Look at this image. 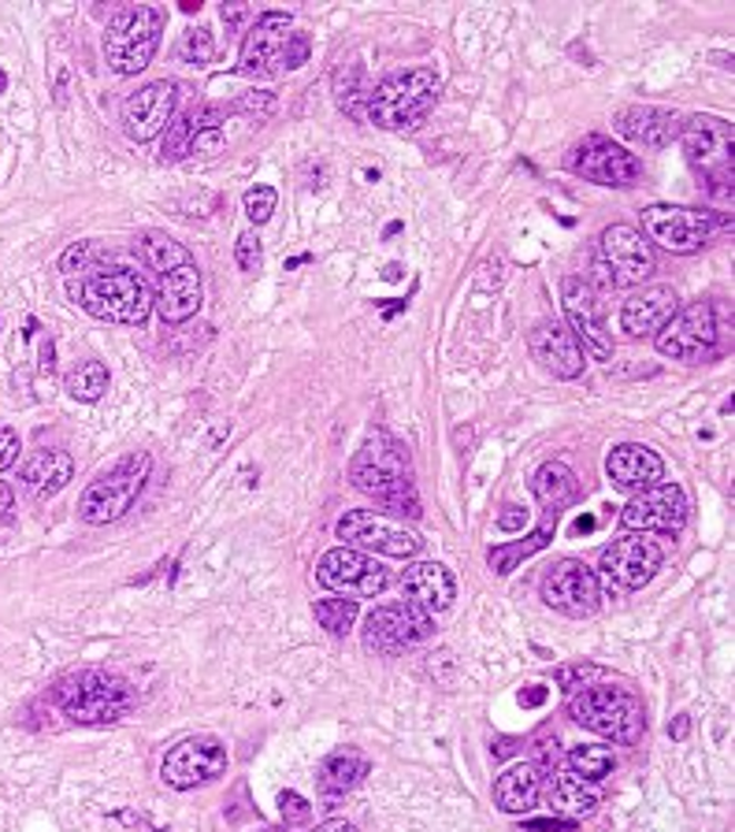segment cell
I'll return each mask as SVG.
<instances>
[{
  "mask_svg": "<svg viewBox=\"0 0 735 832\" xmlns=\"http://www.w3.org/2000/svg\"><path fill=\"white\" fill-rule=\"evenodd\" d=\"M350 483L394 517H420V494L413 483V461L405 442L386 431H372L350 461Z\"/></svg>",
  "mask_w": 735,
  "mask_h": 832,
  "instance_id": "1",
  "label": "cell"
},
{
  "mask_svg": "<svg viewBox=\"0 0 735 832\" xmlns=\"http://www.w3.org/2000/svg\"><path fill=\"white\" fill-rule=\"evenodd\" d=\"M49 702L74 725H112L134 706V688L112 669H74L49 688Z\"/></svg>",
  "mask_w": 735,
  "mask_h": 832,
  "instance_id": "2",
  "label": "cell"
},
{
  "mask_svg": "<svg viewBox=\"0 0 735 832\" xmlns=\"http://www.w3.org/2000/svg\"><path fill=\"white\" fill-rule=\"evenodd\" d=\"M435 101H439V74L431 68L394 71V74H386L380 86L368 90L364 119L380 127V131L405 134L424 123Z\"/></svg>",
  "mask_w": 735,
  "mask_h": 832,
  "instance_id": "3",
  "label": "cell"
},
{
  "mask_svg": "<svg viewBox=\"0 0 735 832\" xmlns=\"http://www.w3.org/2000/svg\"><path fill=\"white\" fill-rule=\"evenodd\" d=\"M568 718L610 743H640L646 732L643 699L624 684H591L572 695Z\"/></svg>",
  "mask_w": 735,
  "mask_h": 832,
  "instance_id": "4",
  "label": "cell"
},
{
  "mask_svg": "<svg viewBox=\"0 0 735 832\" xmlns=\"http://www.w3.org/2000/svg\"><path fill=\"white\" fill-rule=\"evenodd\" d=\"M74 301L104 323L119 328H142L153 312V290L134 268H115V272H97L82 279L74 290Z\"/></svg>",
  "mask_w": 735,
  "mask_h": 832,
  "instance_id": "5",
  "label": "cell"
},
{
  "mask_svg": "<svg viewBox=\"0 0 735 832\" xmlns=\"http://www.w3.org/2000/svg\"><path fill=\"white\" fill-rule=\"evenodd\" d=\"M164 34V12L153 4H123L104 27V60L115 74H142Z\"/></svg>",
  "mask_w": 735,
  "mask_h": 832,
  "instance_id": "6",
  "label": "cell"
},
{
  "mask_svg": "<svg viewBox=\"0 0 735 832\" xmlns=\"http://www.w3.org/2000/svg\"><path fill=\"white\" fill-rule=\"evenodd\" d=\"M149 472H153V458L145 450H134L127 458H119L112 469L101 472L79 499V521L82 524H115L119 517L131 513L138 494L145 491Z\"/></svg>",
  "mask_w": 735,
  "mask_h": 832,
  "instance_id": "7",
  "label": "cell"
},
{
  "mask_svg": "<svg viewBox=\"0 0 735 832\" xmlns=\"http://www.w3.org/2000/svg\"><path fill=\"white\" fill-rule=\"evenodd\" d=\"M334 535L342 539V547L361 550L368 558H397L409 561L424 550V535L413 532L405 521L386 517L380 510H345L334 524Z\"/></svg>",
  "mask_w": 735,
  "mask_h": 832,
  "instance_id": "8",
  "label": "cell"
},
{
  "mask_svg": "<svg viewBox=\"0 0 735 832\" xmlns=\"http://www.w3.org/2000/svg\"><path fill=\"white\" fill-rule=\"evenodd\" d=\"M594 272L605 287H643L657 272V253L640 234V227L613 223L598 238Z\"/></svg>",
  "mask_w": 735,
  "mask_h": 832,
  "instance_id": "9",
  "label": "cell"
},
{
  "mask_svg": "<svg viewBox=\"0 0 735 832\" xmlns=\"http://www.w3.org/2000/svg\"><path fill=\"white\" fill-rule=\"evenodd\" d=\"M676 142L687 149L691 164L706 168L709 190L717 198H732V127L717 116H687L679 119Z\"/></svg>",
  "mask_w": 735,
  "mask_h": 832,
  "instance_id": "10",
  "label": "cell"
},
{
  "mask_svg": "<svg viewBox=\"0 0 735 832\" xmlns=\"http://www.w3.org/2000/svg\"><path fill=\"white\" fill-rule=\"evenodd\" d=\"M717 220L709 209H687V204H651L643 209V238L665 253H698L717 231Z\"/></svg>",
  "mask_w": 735,
  "mask_h": 832,
  "instance_id": "11",
  "label": "cell"
},
{
  "mask_svg": "<svg viewBox=\"0 0 735 832\" xmlns=\"http://www.w3.org/2000/svg\"><path fill=\"white\" fill-rule=\"evenodd\" d=\"M431 635H435V618H427V613L413 607L409 599L375 607L361 624L364 651H372V654H405V651H413V646L427 643Z\"/></svg>",
  "mask_w": 735,
  "mask_h": 832,
  "instance_id": "12",
  "label": "cell"
},
{
  "mask_svg": "<svg viewBox=\"0 0 735 832\" xmlns=\"http://www.w3.org/2000/svg\"><path fill=\"white\" fill-rule=\"evenodd\" d=\"M391 569L353 547H331L316 561V583L339 599H345V594L350 599H375L391 588Z\"/></svg>",
  "mask_w": 735,
  "mask_h": 832,
  "instance_id": "13",
  "label": "cell"
},
{
  "mask_svg": "<svg viewBox=\"0 0 735 832\" xmlns=\"http://www.w3.org/2000/svg\"><path fill=\"white\" fill-rule=\"evenodd\" d=\"M223 773H226V743L220 736H212V732L182 736L164 754V762H160V776L175 792H193V788L220 781Z\"/></svg>",
  "mask_w": 735,
  "mask_h": 832,
  "instance_id": "14",
  "label": "cell"
},
{
  "mask_svg": "<svg viewBox=\"0 0 735 832\" xmlns=\"http://www.w3.org/2000/svg\"><path fill=\"white\" fill-rule=\"evenodd\" d=\"M561 305H565V317H568L565 328L576 334L580 350L591 353L594 361H613L617 342H613V331H610V323H605L602 298H598V290H594L591 279L568 275L565 283H561Z\"/></svg>",
  "mask_w": 735,
  "mask_h": 832,
  "instance_id": "15",
  "label": "cell"
},
{
  "mask_svg": "<svg viewBox=\"0 0 735 832\" xmlns=\"http://www.w3.org/2000/svg\"><path fill=\"white\" fill-rule=\"evenodd\" d=\"M665 565V547L654 535H621L602 550L598 572L610 591H640Z\"/></svg>",
  "mask_w": 735,
  "mask_h": 832,
  "instance_id": "16",
  "label": "cell"
},
{
  "mask_svg": "<svg viewBox=\"0 0 735 832\" xmlns=\"http://www.w3.org/2000/svg\"><path fill=\"white\" fill-rule=\"evenodd\" d=\"M721 331H717V309L709 301H691L687 309H676V317L657 331V350L673 361L698 364L717 353Z\"/></svg>",
  "mask_w": 735,
  "mask_h": 832,
  "instance_id": "17",
  "label": "cell"
},
{
  "mask_svg": "<svg viewBox=\"0 0 735 832\" xmlns=\"http://www.w3.org/2000/svg\"><path fill=\"white\" fill-rule=\"evenodd\" d=\"M543 602L561 618L583 621L602 607V580L591 565L576 558H561L543 572Z\"/></svg>",
  "mask_w": 735,
  "mask_h": 832,
  "instance_id": "18",
  "label": "cell"
},
{
  "mask_svg": "<svg viewBox=\"0 0 735 832\" xmlns=\"http://www.w3.org/2000/svg\"><path fill=\"white\" fill-rule=\"evenodd\" d=\"M568 168L576 171L580 179L594 182V187H613V190L635 187V182L643 179L640 157H635L632 149H624L621 142H613V138H605V134L583 138V142L572 149Z\"/></svg>",
  "mask_w": 735,
  "mask_h": 832,
  "instance_id": "19",
  "label": "cell"
},
{
  "mask_svg": "<svg viewBox=\"0 0 735 832\" xmlns=\"http://www.w3.org/2000/svg\"><path fill=\"white\" fill-rule=\"evenodd\" d=\"M691 517L687 491L679 483H657V488L640 491L621 510V528L640 535H676L684 532Z\"/></svg>",
  "mask_w": 735,
  "mask_h": 832,
  "instance_id": "20",
  "label": "cell"
},
{
  "mask_svg": "<svg viewBox=\"0 0 735 832\" xmlns=\"http://www.w3.org/2000/svg\"><path fill=\"white\" fill-rule=\"evenodd\" d=\"M175 108H179V86L171 79H157L127 97L123 108H119V123H123V134L131 142L145 146L157 134L168 131V123L175 119Z\"/></svg>",
  "mask_w": 735,
  "mask_h": 832,
  "instance_id": "21",
  "label": "cell"
},
{
  "mask_svg": "<svg viewBox=\"0 0 735 832\" xmlns=\"http://www.w3.org/2000/svg\"><path fill=\"white\" fill-rule=\"evenodd\" d=\"M290 27H294V16L290 12H261L256 23L250 27V34L242 41V74H253V79H268V74L283 71V49L290 38Z\"/></svg>",
  "mask_w": 735,
  "mask_h": 832,
  "instance_id": "22",
  "label": "cell"
},
{
  "mask_svg": "<svg viewBox=\"0 0 735 832\" xmlns=\"http://www.w3.org/2000/svg\"><path fill=\"white\" fill-rule=\"evenodd\" d=\"M527 350L543 369L554 375V380H580L583 375V364H587V357H583L576 334H572L565 323L557 320H543L535 323L532 334H527Z\"/></svg>",
  "mask_w": 735,
  "mask_h": 832,
  "instance_id": "23",
  "label": "cell"
},
{
  "mask_svg": "<svg viewBox=\"0 0 735 832\" xmlns=\"http://www.w3.org/2000/svg\"><path fill=\"white\" fill-rule=\"evenodd\" d=\"M605 475H610L613 488L640 494L646 488L665 483V461L643 442H621V447L605 453Z\"/></svg>",
  "mask_w": 735,
  "mask_h": 832,
  "instance_id": "24",
  "label": "cell"
},
{
  "mask_svg": "<svg viewBox=\"0 0 735 832\" xmlns=\"http://www.w3.org/2000/svg\"><path fill=\"white\" fill-rule=\"evenodd\" d=\"M676 309H679L676 287H668V283L643 287L640 294H632L628 301H624L621 328L628 339H657V331L676 317Z\"/></svg>",
  "mask_w": 735,
  "mask_h": 832,
  "instance_id": "25",
  "label": "cell"
},
{
  "mask_svg": "<svg viewBox=\"0 0 735 832\" xmlns=\"http://www.w3.org/2000/svg\"><path fill=\"white\" fill-rule=\"evenodd\" d=\"M201 301H204V283H201L198 264H182L175 272L157 279L153 309L160 312V320H164L168 328H179V323H187L190 317H198Z\"/></svg>",
  "mask_w": 735,
  "mask_h": 832,
  "instance_id": "26",
  "label": "cell"
},
{
  "mask_svg": "<svg viewBox=\"0 0 735 832\" xmlns=\"http://www.w3.org/2000/svg\"><path fill=\"white\" fill-rule=\"evenodd\" d=\"M402 588H405V599L424 610L427 618L446 613L453 602H457V580H453V572L442 565V561H416V565H409L402 577Z\"/></svg>",
  "mask_w": 735,
  "mask_h": 832,
  "instance_id": "27",
  "label": "cell"
},
{
  "mask_svg": "<svg viewBox=\"0 0 735 832\" xmlns=\"http://www.w3.org/2000/svg\"><path fill=\"white\" fill-rule=\"evenodd\" d=\"M679 119H684V116L668 112V108L632 104V108H621L617 119H613V127H617V134H624L635 146L665 149V146H673L679 138Z\"/></svg>",
  "mask_w": 735,
  "mask_h": 832,
  "instance_id": "28",
  "label": "cell"
},
{
  "mask_svg": "<svg viewBox=\"0 0 735 832\" xmlns=\"http://www.w3.org/2000/svg\"><path fill=\"white\" fill-rule=\"evenodd\" d=\"M543 803V770L535 762H513L494 781V806L502 814H527Z\"/></svg>",
  "mask_w": 735,
  "mask_h": 832,
  "instance_id": "29",
  "label": "cell"
},
{
  "mask_svg": "<svg viewBox=\"0 0 735 832\" xmlns=\"http://www.w3.org/2000/svg\"><path fill=\"white\" fill-rule=\"evenodd\" d=\"M23 488L34 494V499H52V494H60L63 488L71 483L74 475V458L68 450L60 447H49V450H34L30 458L23 461Z\"/></svg>",
  "mask_w": 735,
  "mask_h": 832,
  "instance_id": "30",
  "label": "cell"
},
{
  "mask_svg": "<svg viewBox=\"0 0 735 832\" xmlns=\"http://www.w3.org/2000/svg\"><path fill=\"white\" fill-rule=\"evenodd\" d=\"M532 494H535L538 502H543V510H546L550 521H557V517L565 513L568 505L580 502V480H576V472H572L568 464L543 461L532 472Z\"/></svg>",
  "mask_w": 735,
  "mask_h": 832,
  "instance_id": "31",
  "label": "cell"
},
{
  "mask_svg": "<svg viewBox=\"0 0 735 832\" xmlns=\"http://www.w3.org/2000/svg\"><path fill=\"white\" fill-rule=\"evenodd\" d=\"M368 759L361 751H334L328 762L320 765V773H316V792H320V799L328 806H334L339 799H345L353 792L356 784L364 781L368 776Z\"/></svg>",
  "mask_w": 735,
  "mask_h": 832,
  "instance_id": "32",
  "label": "cell"
},
{
  "mask_svg": "<svg viewBox=\"0 0 735 832\" xmlns=\"http://www.w3.org/2000/svg\"><path fill=\"white\" fill-rule=\"evenodd\" d=\"M543 795L550 799V810L565 818H591L598 814L602 795L587 781H576L568 770H554L543 776Z\"/></svg>",
  "mask_w": 735,
  "mask_h": 832,
  "instance_id": "33",
  "label": "cell"
},
{
  "mask_svg": "<svg viewBox=\"0 0 735 832\" xmlns=\"http://www.w3.org/2000/svg\"><path fill=\"white\" fill-rule=\"evenodd\" d=\"M220 116H223V108H215V104H193L190 112H182V116H175L168 123V134H164V149H160V160H182V157H190V146H193V138H198L201 131H212V127H220Z\"/></svg>",
  "mask_w": 735,
  "mask_h": 832,
  "instance_id": "34",
  "label": "cell"
},
{
  "mask_svg": "<svg viewBox=\"0 0 735 832\" xmlns=\"http://www.w3.org/2000/svg\"><path fill=\"white\" fill-rule=\"evenodd\" d=\"M554 524L557 521H543V528H538L535 535H527V539H516V543H499V547H491L486 550V561H491V572L494 577H510V572L516 569V565H524L527 558L532 554H538L550 539H554Z\"/></svg>",
  "mask_w": 735,
  "mask_h": 832,
  "instance_id": "35",
  "label": "cell"
},
{
  "mask_svg": "<svg viewBox=\"0 0 735 832\" xmlns=\"http://www.w3.org/2000/svg\"><path fill=\"white\" fill-rule=\"evenodd\" d=\"M331 86H334V104H339L350 119H361L368 90H372V86L364 82V63L361 60H342L339 68H334V74H331Z\"/></svg>",
  "mask_w": 735,
  "mask_h": 832,
  "instance_id": "36",
  "label": "cell"
},
{
  "mask_svg": "<svg viewBox=\"0 0 735 832\" xmlns=\"http://www.w3.org/2000/svg\"><path fill=\"white\" fill-rule=\"evenodd\" d=\"M565 765L576 781L594 784V781H605V776L617 770V759H613V751L602 748V743H580V748H572L565 754Z\"/></svg>",
  "mask_w": 735,
  "mask_h": 832,
  "instance_id": "37",
  "label": "cell"
},
{
  "mask_svg": "<svg viewBox=\"0 0 735 832\" xmlns=\"http://www.w3.org/2000/svg\"><path fill=\"white\" fill-rule=\"evenodd\" d=\"M138 250H142V261L153 268L157 275H168L182 264H193L187 245L175 242V238H168V234H145L142 242H138Z\"/></svg>",
  "mask_w": 735,
  "mask_h": 832,
  "instance_id": "38",
  "label": "cell"
},
{
  "mask_svg": "<svg viewBox=\"0 0 735 832\" xmlns=\"http://www.w3.org/2000/svg\"><path fill=\"white\" fill-rule=\"evenodd\" d=\"M63 387H68V394L74 398V402H101L104 391H108V369H104V361H82V364H74V369L68 372V380H63Z\"/></svg>",
  "mask_w": 735,
  "mask_h": 832,
  "instance_id": "39",
  "label": "cell"
},
{
  "mask_svg": "<svg viewBox=\"0 0 735 832\" xmlns=\"http://www.w3.org/2000/svg\"><path fill=\"white\" fill-rule=\"evenodd\" d=\"M356 599H320L316 607H312V618L328 635H350L353 624H356Z\"/></svg>",
  "mask_w": 735,
  "mask_h": 832,
  "instance_id": "40",
  "label": "cell"
},
{
  "mask_svg": "<svg viewBox=\"0 0 735 832\" xmlns=\"http://www.w3.org/2000/svg\"><path fill=\"white\" fill-rule=\"evenodd\" d=\"M215 57V41L204 27H190L179 41V60L182 63H209Z\"/></svg>",
  "mask_w": 735,
  "mask_h": 832,
  "instance_id": "41",
  "label": "cell"
},
{
  "mask_svg": "<svg viewBox=\"0 0 735 832\" xmlns=\"http://www.w3.org/2000/svg\"><path fill=\"white\" fill-rule=\"evenodd\" d=\"M554 680H557L561 691H572V695H576V691L598 684V680H602V669L591 665V662H572V665H561L557 673H554Z\"/></svg>",
  "mask_w": 735,
  "mask_h": 832,
  "instance_id": "42",
  "label": "cell"
},
{
  "mask_svg": "<svg viewBox=\"0 0 735 832\" xmlns=\"http://www.w3.org/2000/svg\"><path fill=\"white\" fill-rule=\"evenodd\" d=\"M245 215L261 227V223H268L275 215V204H279V193L272 190V187H253V190H245Z\"/></svg>",
  "mask_w": 735,
  "mask_h": 832,
  "instance_id": "43",
  "label": "cell"
},
{
  "mask_svg": "<svg viewBox=\"0 0 735 832\" xmlns=\"http://www.w3.org/2000/svg\"><path fill=\"white\" fill-rule=\"evenodd\" d=\"M234 261L242 272H256V268L264 264V250H261V238H256V231H242L234 242Z\"/></svg>",
  "mask_w": 735,
  "mask_h": 832,
  "instance_id": "44",
  "label": "cell"
},
{
  "mask_svg": "<svg viewBox=\"0 0 735 832\" xmlns=\"http://www.w3.org/2000/svg\"><path fill=\"white\" fill-rule=\"evenodd\" d=\"M93 257H97V242H90V238H79V242L63 250V257H60V272H63V275L85 272V268L93 264Z\"/></svg>",
  "mask_w": 735,
  "mask_h": 832,
  "instance_id": "45",
  "label": "cell"
},
{
  "mask_svg": "<svg viewBox=\"0 0 735 832\" xmlns=\"http://www.w3.org/2000/svg\"><path fill=\"white\" fill-rule=\"evenodd\" d=\"M309 52H312V38H309V30H290L286 49H283V71H298V68H305Z\"/></svg>",
  "mask_w": 735,
  "mask_h": 832,
  "instance_id": "46",
  "label": "cell"
},
{
  "mask_svg": "<svg viewBox=\"0 0 735 832\" xmlns=\"http://www.w3.org/2000/svg\"><path fill=\"white\" fill-rule=\"evenodd\" d=\"M532 751H535L532 762L538 765V770H543V776L554 773L557 765H561V743H557V736H538Z\"/></svg>",
  "mask_w": 735,
  "mask_h": 832,
  "instance_id": "47",
  "label": "cell"
},
{
  "mask_svg": "<svg viewBox=\"0 0 735 832\" xmlns=\"http://www.w3.org/2000/svg\"><path fill=\"white\" fill-rule=\"evenodd\" d=\"M238 108H242V112H253L256 119H268V116L275 112V93H268V90H245L242 101H238Z\"/></svg>",
  "mask_w": 735,
  "mask_h": 832,
  "instance_id": "48",
  "label": "cell"
},
{
  "mask_svg": "<svg viewBox=\"0 0 735 832\" xmlns=\"http://www.w3.org/2000/svg\"><path fill=\"white\" fill-rule=\"evenodd\" d=\"M279 810H283V821H305L312 814V806L298 792H283V799H279Z\"/></svg>",
  "mask_w": 735,
  "mask_h": 832,
  "instance_id": "49",
  "label": "cell"
},
{
  "mask_svg": "<svg viewBox=\"0 0 735 832\" xmlns=\"http://www.w3.org/2000/svg\"><path fill=\"white\" fill-rule=\"evenodd\" d=\"M19 458V435L12 428H0V472L12 469Z\"/></svg>",
  "mask_w": 735,
  "mask_h": 832,
  "instance_id": "50",
  "label": "cell"
},
{
  "mask_svg": "<svg viewBox=\"0 0 735 832\" xmlns=\"http://www.w3.org/2000/svg\"><path fill=\"white\" fill-rule=\"evenodd\" d=\"M215 149H223V134H220V127H212V131H201L198 138H193V146H190V157H204V153H215Z\"/></svg>",
  "mask_w": 735,
  "mask_h": 832,
  "instance_id": "51",
  "label": "cell"
},
{
  "mask_svg": "<svg viewBox=\"0 0 735 832\" xmlns=\"http://www.w3.org/2000/svg\"><path fill=\"white\" fill-rule=\"evenodd\" d=\"M524 524H527V510H524V505H505V510L499 513V528H502V532H521Z\"/></svg>",
  "mask_w": 735,
  "mask_h": 832,
  "instance_id": "52",
  "label": "cell"
},
{
  "mask_svg": "<svg viewBox=\"0 0 735 832\" xmlns=\"http://www.w3.org/2000/svg\"><path fill=\"white\" fill-rule=\"evenodd\" d=\"M220 16H223L226 30H242V27H245V19L253 16V8H250V4H223V8H220Z\"/></svg>",
  "mask_w": 735,
  "mask_h": 832,
  "instance_id": "53",
  "label": "cell"
},
{
  "mask_svg": "<svg viewBox=\"0 0 735 832\" xmlns=\"http://www.w3.org/2000/svg\"><path fill=\"white\" fill-rule=\"evenodd\" d=\"M687 736H691V718H687V713H679L673 725H668V740H673V743H684Z\"/></svg>",
  "mask_w": 735,
  "mask_h": 832,
  "instance_id": "54",
  "label": "cell"
},
{
  "mask_svg": "<svg viewBox=\"0 0 735 832\" xmlns=\"http://www.w3.org/2000/svg\"><path fill=\"white\" fill-rule=\"evenodd\" d=\"M527 829H532V832H568V829H572V821L546 818V821H527Z\"/></svg>",
  "mask_w": 735,
  "mask_h": 832,
  "instance_id": "55",
  "label": "cell"
},
{
  "mask_svg": "<svg viewBox=\"0 0 735 832\" xmlns=\"http://www.w3.org/2000/svg\"><path fill=\"white\" fill-rule=\"evenodd\" d=\"M543 702H546V684H535V688L521 691V706H543Z\"/></svg>",
  "mask_w": 735,
  "mask_h": 832,
  "instance_id": "56",
  "label": "cell"
},
{
  "mask_svg": "<svg viewBox=\"0 0 735 832\" xmlns=\"http://www.w3.org/2000/svg\"><path fill=\"white\" fill-rule=\"evenodd\" d=\"M12 510H16V494H12V488H8L4 480H0V521H8Z\"/></svg>",
  "mask_w": 735,
  "mask_h": 832,
  "instance_id": "57",
  "label": "cell"
},
{
  "mask_svg": "<svg viewBox=\"0 0 735 832\" xmlns=\"http://www.w3.org/2000/svg\"><path fill=\"white\" fill-rule=\"evenodd\" d=\"M312 832H356V825H350V821H342V818H331V821H323V825H316Z\"/></svg>",
  "mask_w": 735,
  "mask_h": 832,
  "instance_id": "58",
  "label": "cell"
},
{
  "mask_svg": "<svg viewBox=\"0 0 735 832\" xmlns=\"http://www.w3.org/2000/svg\"><path fill=\"white\" fill-rule=\"evenodd\" d=\"M41 369H46V372H52V342H46V345H41Z\"/></svg>",
  "mask_w": 735,
  "mask_h": 832,
  "instance_id": "59",
  "label": "cell"
},
{
  "mask_svg": "<svg viewBox=\"0 0 735 832\" xmlns=\"http://www.w3.org/2000/svg\"><path fill=\"white\" fill-rule=\"evenodd\" d=\"M4 86H8V74H4V71H0V93H4Z\"/></svg>",
  "mask_w": 735,
  "mask_h": 832,
  "instance_id": "60",
  "label": "cell"
}]
</instances>
